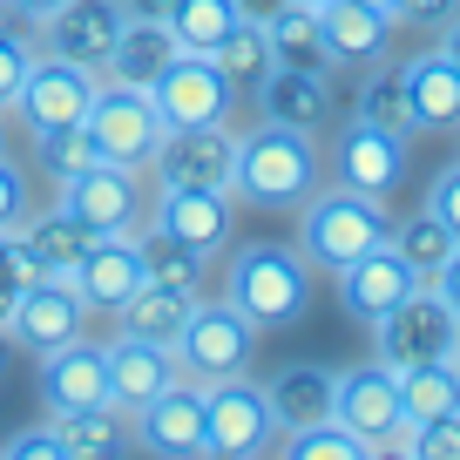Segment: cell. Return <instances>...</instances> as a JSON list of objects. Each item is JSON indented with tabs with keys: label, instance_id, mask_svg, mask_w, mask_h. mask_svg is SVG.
Wrapping results in <instances>:
<instances>
[{
	"label": "cell",
	"instance_id": "1",
	"mask_svg": "<svg viewBox=\"0 0 460 460\" xmlns=\"http://www.w3.org/2000/svg\"><path fill=\"white\" fill-rule=\"evenodd\" d=\"M318 190V143L312 129H285V122H264V129L237 136V163H230V197L258 203V210H291Z\"/></svg>",
	"mask_w": 460,
	"mask_h": 460
},
{
	"label": "cell",
	"instance_id": "2",
	"mask_svg": "<svg viewBox=\"0 0 460 460\" xmlns=\"http://www.w3.org/2000/svg\"><path fill=\"white\" fill-rule=\"evenodd\" d=\"M224 298L258 332L291 325V318L312 305V264H305V251H291V244H244L230 258V271H224Z\"/></svg>",
	"mask_w": 460,
	"mask_h": 460
},
{
	"label": "cell",
	"instance_id": "3",
	"mask_svg": "<svg viewBox=\"0 0 460 460\" xmlns=\"http://www.w3.org/2000/svg\"><path fill=\"white\" fill-rule=\"evenodd\" d=\"M393 237V217L386 197H366V190H312L305 197V230H298V251L325 271H345L352 258H366L373 244Z\"/></svg>",
	"mask_w": 460,
	"mask_h": 460
},
{
	"label": "cell",
	"instance_id": "4",
	"mask_svg": "<svg viewBox=\"0 0 460 460\" xmlns=\"http://www.w3.org/2000/svg\"><path fill=\"white\" fill-rule=\"evenodd\" d=\"M203 440L210 454L224 460H258L278 447V413L264 400L258 379L244 373H224V379H203Z\"/></svg>",
	"mask_w": 460,
	"mask_h": 460
},
{
	"label": "cell",
	"instance_id": "5",
	"mask_svg": "<svg viewBox=\"0 0 460 460\" xmlns=\"http://www.w3.org/2000/svg\"><path fill=\"white\" fill-rule=\"evenodd\" d=\"M373 339H379V366H393V373L427 366V359H454L460 312H454L433 285H413L386 318H373Z\"/></svg>",
	"mask_w": 460,
	"mask_h": 460
},
{
	"label": "cell",
	"instance_id": "6",
	"mask_svg": "<svg viewBox=\"0 0 460 460\" xmlns=\"http://www.w3.org/2000/svg\"><path fill=\"white\" fill-rule=\"evenodd\" d=\"M102 75L95 68H75L61 55H34L28 75H21V95H14V115L28 136H48V129H68V122H88V102H95Z\"/></svg>",
	"mask_w": 460,
	"mask_h": 460
},
{
	"label": "cell",
	"instance_id": "7",
	"mask_svg": "<svg viewBox=\"0 0 460 460\" xmlns=\"http://www.w3.org/2000/svg\"><path fill=\"white\" fill-rule=\"evenodd\" d=\"M251 345H258V325H251L230 298H217V305L197 298L183 339H176V366H183V379H197V386H203V379L244 373V366H251Z\"/></svg>",
	"mask_w": 460,
	"mask_h": 460
},
{
	"label": "cell",
	"instance_id": "8",
	"mask_svg": "<svg viewBox=\"0 0 460 460\" xmlns=\"http://www.w3.org/2000/svg\"><path fill=\"white\" fill-rule=\"evenodd\" d=\"M88 129H95L102 156L122 163V170H149L163 143V115L149 102V88H129V82H102L95 102H88Z\"/></svg>",
	"mask_w": 460,
	"mask_h": 460
},
{
	"label": "cell",
	"instance_id": "9",
	"mask_svg": "<svg viewBox=\"0 0 460 460\" xmlns=\"http://www.w3.org/2000/svg\"><path fill=\"white\" fill-rule=\"evenodd\" d=\"M61 210L88 230V237H129L143 224V170L122 163H95L82 176H61Z\"/></svg>",
	"mask_w": 460,
	"mask_h": 460
},
{
	"label": "cell",
	"instance_id": "10",
	"mask_svg": "<svg viewBox=\"0 0 460 460\" xmlns=\"http://www.w3.org/2000/svg\"><path fill=\"white\" fill-rule=\"evenodd\" d=\"M332 420L352 427L359 440H373V454H393V440L406 433L400 413V373L393 366H352L332 379Z\"/></svg>",
	"mask_w": 460,
	"mask_h": 460
},
{
	"label": "cell",
	"instance_id": "11",
	"mask_svg": "<svg viewBox=\"0 0 460 460\" xmlns=\"http://www.w3.org/2000/svg\"><path fill=\"white\" fill-rule=\"evenodd\" d=\"M149 102H156L163 129H197V122H230L237 88L224 82V68H217L210 55H183V48H176V61L156 75Z\"/></svg>",
	"mask_w": 460,
	"mask_h": 460
},
{
	"label": "cell",
	"instance_id": "12",
	"mask_svg": "<svg viewBox=\"0 0 460 460\" xmlns=\"http://www.w3.org/2000/svg\"><path fill=\"white\" fill-rule=\"evenodd\" d=\"M82 332H88V305H82V291H75L61 271H48V278H34V285H21L14 325H7V339H14V345H28L34 359H41V352H55V345L82 339Z\"/></svg>",
	"mask_w": 460,
	"mask_h": 460
},
{
	"label": "cell",
	"instance_id": "13",
	"mask_svg": "<svg viewBox=\"0 0 460 460\" xmlns=\"http://www.w3.org/2000/svg\"><path fill=\"white\" fill-rule=\"evenodd\" d=\"M156 224L170 230L176 244H190L203 264L230 244V230H237V197L217 183H170L156 197Z\"/></svg>",
	"mask_w": 460,
	"mask_h": 460
},
{
	"label": "cell",
	"instance_id": "14",
	"mask_svg": "<svg viewBox=\"0 0 460 460\" xmlns=\"http://www.w3.org/2000/svg\"><path fill=\"white\" fill-rule=\"evenodd\" d=\"M122 21H129V7L122 0H61L55 14L41 21V48L61 61H75V68H109V48L115 34H122Z\"/></svg>",
	"mask_w": 460,
	"mask_h": 460
},
{
	"label": "cell",
	"instance_id": "15",
	"mask_svg": "<svg viewBox=\"0 0 460 460\" xmlns=\"http://www.w3.org/2000/svg\"><path fill=\"white\" fill-rule=\"evenodd\" d=\"M230 163H237L230 122H197V129H163L149 170L163 176V190L170 183H217V190H230Z\"/></svg>",
	"mask_w": 460,
	"mask_h": 460
},
{
	"label": "cell",
	"instance_id": "16",
	"mask_svg": "<svg viewBox=\"0 0 460 460\" xmlns=\"http://www.w3.org/2000/svg\"><path fill=\"white\" fill-rule=\"evenodd\" d=\"M136 447H149V454H163V460H203L210 454V440H203V386L197 379L163 386L156 400L136 413Z\"/></svg>",
	"mask_w": 460,
	"mask_h": 460
},
{
	"label": "cell",
	"instance_id": "17",
	"mask_svg": "<svg viewBox=\"0 0 460 460\" xmlns=\"http://www.w3.org/2000/svg\"><path fill=\"white\" fill-rule=\"evenodd\" d=\"M41 406H48V420L109 406V359H102V345H88V332L41 352Z\"/></svg>",
	"mask_w": 460,
	"mask_h": 460
},
{
	"label": "cell",
	"instance_id": "18",
	"mask_svg": "<svg viewBox=\"0 0 460 460\" xmlns=\"http://www.w3.org/2000/svg\"><path fill=\"white\" fill-rule=\"evenodd\" d=\"M102 359H109V406L129 413V420L143 413L163 386L183 379V366H176L170 345H149V339H136V332H122L115 345H102Z\"/></svg>",
	"mask_w": 460,
	"mask_h": 460
},
{
	"label": "cell",
	"instance_id": "19",
	"mask_svg": "<svg viewBox=\"0 0 460 460\" xmlns=\"http://www.w3.org/2000/svg\"><path fill=\"white\" fill-rule=\"evenodd\" d=\"M406 176V136L379 129V122H345L339 136V183L345 190H366V197H386L393 183Z\"/></svg>",
	"mask_w": 460,
	"mask_h": 460
},
{
	"label": "cell",
	"instance_id": "20",
	"mask_svg": "<svg viewBox=\"0 0 460 460\" xmlns=\"http://www.w3.org/2000/svg\"><path fill=\"white\" fill-rule=\"evenodd\" d=\"M413 285H420V271H413V264H406L393 244H373L366 258H352V264L339 271V298H345V312L366 318V325H373V318H386Z\"/></svg>",
	"mask_w": 460,
	"mask_h": 460
},
{
	"label": "cell",
	"instance_id": "21",
	"mask_svg": "<svg viewBox=\"0 0 460 460\" xmlns=\"http://www.w3.org/2000/svg\"><path fill=\"white\" fill-rule=\"evenodd\" d=\"M68 285L82 291L88 312H122V305H129V291L143 285V258H136L129 237H88V251L75 258Z\"/></svg>",
	"mask_w": 460,
	"mask_h": 460
},
{
	"label": "cell",
	"instance_id": "22",
	"mask_svg": "<svg viewBox=\"0 0 460 460\" xmlns=\"http://www.w3.org/2000/svg\"><path fill=\"white\" fill-rule=\"evenodd\" d=\"M406 102H413V129H460V61L447 48L406 61Z\"/></svg>",
	"mask_w": 460,
	"mask_h": 460
},
{
	"label": "cell",
	"instance_id": "23",
	"mask_svg": "<svg viewBox=\"0 0 460 460\" xmlns=\"http://www.w3.org/2000/svg\"><path fill=\"white\" fill-rule=\"evenodd\" d=\"M318 28H325L332 61H352V68H373L393 41V14L366 7V0H325L318 7Z\"/></svg>",
	"mask_w": 460,
	"mask_h": 460
},
{
	"label": "cell",
	"instance_id": "24",
	"mask_svg": "<svg viewBox=\"0 0 460 460\" xmlns=\"http://www.w3.org/2000/svg\"><path fill=\"white\" fill-rule=\"evenodd\" d=\"M176 61V41H170V28L163 21H149V14H129L122 21V34H115V48H109V82H129V88H156V75Z\"/></svg>",
	"mask_w": 460,
	"mask_h": 460
},
{
	"label": "cell",
	"instance_id": "25",
	"mask_svg": "<svg viewBox=\"0 0 460 460\" xmlns=\"http://www.w3.org/2000/svg\"><path fill=\"white\" fill-rule=\"evenodd\" d=\"M258 102H264V122H285V129H318L332 115V88L318 68H271L258 82Z\"/></svg>",
	"mask_w": 460,
	"mask_h": 460
},
{
	"label": "cell",
	"instance_id": "26",
	"mask_svg": "<svg viewBox=\"0 0 460 460\" xmlns=\"http://www.w3.org/2000/svg\"><path fill=\"white\" fill-rule=\"evenodd\" d=\"M190 312H197V291L143 278V285L129 291V305H122L115 318H122V332H136V339H149V345H170V352H176V339H183Z\"/></svg>",
	"mask_w": 460,
	"mask_h": 460
},
{
	"label": "cell",
	"instance_id": "27",
	"mask_svg": "<svg viewBox=\"0 0 460 460\" xmlns=\"http://www.w3.org/2000/svg\"><path fill=\"white\" fill-rule=\"evenodd\" d=\"M332 366H285V373L264 386V400H271L278 413V440L298 427H318V420H332Z\"/></svg>",
	"mask_w": 460,
	"mask_h": 460
},
{
	"label": "cell",
	"instance_id": "28",
	"mask_svg": "<svg viewBox=\"0 0 460 460\" xmlns=\"http://www.w3.org/2000/svg\"><path fill=\"white\" fill-rule=\"evenodd\" d=\"M264 28V41H271V55H278V68H318V75H332L339 61H332V48H325V28H318V7H305V0H285L271 21H258Z\"/></svg>",
	"mask_w": 460,
	"mask_h": 460
},
{
	"label": "cell",
	"instance_id": "29",
	"mask_svg": "<svg viewBox=\"0 0 460 460\" xmlns=\"http://www.w3.org/2000/svg\"><path fill=\"white\" fill-rule=\"evenodd\" d=\"M61 433V460H102V454H129L136 447V420L115 413V406H95V413H55Z\"/></svg>",
	"mask_w": 460,
	"mask_h": 460
},
{
	"label": "cell",
	"instance_id": "30",
	"mask_svg": "<svg viewBox=\"0 0 460 460\" xmlns=\"http://www.w3.org/2000/svg\"><path fill=\"white\" fill-rule=\"evenodd\" d=\"M400 413H406V427L440 420V413H460V366L454 359L406 366V373H400Z\"/></svg>",
	"mask_w": 460,
	"mask_h": 460
},
{
	"label": "cell",
	"instance_id": "31",
	"mask_svg": "<svg viewBox=\"0 0 460 460\" xmlns=\"http://www.w3.org/2000/svg\"><path fill=\"white\" fill-rule=\"evenodd\" d=\"M237 21H244V14H237V0H170L163 28H170V41L183 48V55H210Z\"/></svg>",
	"mask_w": 460,
	"mask_h": 460
},
{
	"label": "cell",
	"instance_id": "32",
	"mask_svg": "<svg viewBox=\"0 0 460 460\" xmlns=\"http://www.w3.org/2000/svg\"><path fill=\"white\" fill-rule=\"evenodd\" d=\"M129 244H136V258H143V278H156V285H183V291H197V271H203V258H197L190 244H176V237L156 224V217L129 230Z\"/></svg>",
	"mask_w": 460,
	"mask_h": 460
},
{
	"label": "cell",
	"instance_id": "33",
	"mask_svg": "<svg viewBox=\"0 0 460 460\" xmlns=\"http://www.w3.org/2000/svg\"><path fill=\"white\" fill-rule=\"evenodd\" d=\"M21 244H28V258L41 264V271H61V278H68V271H75V258L88 251V230H82V224H75V217L55 203L48 217L21 224Z\"/></svg>",
	"mask_w": 460,
	"mask_h": 460
},
{
	"label": "cell",
	"instance_id": "34",
	"mask_svg": "<svg viewBox=\"0 0 460 460\" xmlns=\"http://www.w3.org/2000/svg\"><path fill=\"white\" fill-rule=\"evenodd\" d=\"M210 61L224 68V82H230V88H258L264 75L278 68V55H271V41H264L258 21H237V28H230L224 41L210 48Z\"/></svg>",
	"mask_w": 460,
	"mask_h": 460
},
{
	"label": "cell",
	"instance_id": "35",
	"mask_svg": "<svg viewBox=\"0 0 460 460\" xmlns=\"http://www.w3.org/2000/svg\"><path fill=\"white\" fill-rule=\"evenodd\" d=\"M386 244L400 251V258H406V264L420 271V285H427V278H433V271L447 264V251H454L460 237H454V230H447V224H440L433 210H413L406 224H393V237H386Z\"/></svg>",
	"mask_w": 460,
	"mask_h": 460
},
{
	"label": "cell",
	"instance_id": "36",
	"mask_svg": "<svg viewBox=\"0 0 460 460\" xmlns=\"http://www.w3.org/2000/svg\"><path fill=\"white\" fill-rule=\"evenodd\" d=\"M359 122H379L393 136H413V102H406V75L400 68H373L359 88Z\"/></svg>",
	"mask_w": 460,
	"mask_h": 460
},
{
	"label": "cell",
	"instance_id": "37",
	"mask_svg": "<svg viewBox=\"0 0 460 460\" xmlns=\"http://www.w3.org/2000/svg\"><path fill=\"white\" fill-rule=\"evenodd\" d=\"M34 149H41V170L55 176V183H61V176H82V170H95V163H109L88 122H68V129H48V136H34Z\"/></svg>",
	"mask_w": 460,
	"mask_h": 460
},
{
	"label": "cell",
	"instance_id": "38",
	"mask_svg": "<svg viewBox=\"0 0 460 460\" xmlns=\"http://www.w3.org/2000/svg\"><path fill=\"white\" fill-rule=\"evenodd\" d=\"M285 454H291V460H379L373 440H359V433L339 427V420H318V427L285 433Z\"/></svg>",
	"mask_w": 460,
	"mask_h": 460
},
{
	"label": "cell",
	"instance_id": "39",
	"mask_svg": "<svg viewBox=\"0 0 460 460\" xmlns=\"http://www.w3.org/2000/svg\"><path fill=\"white\" fill-rule=\"evenodd\" d=\"M41 55V48H21V41H0V115L14 109L21 95V75H28V61Z\"/></svg>",
	"mask_w": 460,
	"mask_h": 460
},
{
	"label": "cell",
	"instance_id": "40",
	"mask_svg": "<svg viewBox=\"0 0 460 460\" xmlns=\"http://www.w3.org/2000/svg\"><path fill=\"white\" fill-rule=\"evenodd\" d=\"M28 224V183L7 156H0V230H21Z\"/></svg>",
	"mask_w": 460,
	"mask_h": 460
},
{
	"label": "cell",
	"instance_id": "41",
	"mask_svg": "<svg viewBox=\"0 0 460 460\" xmlns=\"http://www.w3.org/2000/svg\"><path fill=\"white\" fill-rule=\"evenodd\" d=\"M427 210H433V217H440V224L460 237V163L433 176V190H427Z\"/></svg>",
	"mask_w": 460,
	"mask_h": 460
},
{
	"label": "cell",
	"instance_id": "42",
	"mask_svg": "<svg viewBox=\"0 0 460 460\" xmlns=\"http://www.w3.org/2000/svg\"><path fill=\"white\" fill-rule=\"evenodd\" d=\"M7 460H61V433H55V420L48 427H34V433H14V440L0 447Z\"/></svg>",
	"mask_w": 460,
	"mask_h": 460
},
{
	"label": "cell",
	"instance_id": "43",
	"mask_svg": "<svg viewBox=\"0 0 460 460\" xmlns=\"http://www.w3.org/2000/svg\"><path fill=\"white\" fill-rule=\"evenodd\" d=\"M0 41H21V48H41V21L21 7V0H0Z\"/></svg>",
	"mask_w": 460,
	"mask_h": 460
},
{
	"label": "cell",
	"instance_id": "44",
	"mask_svg": "<svg viewBox=\"0 0 460 460\" xmlns=\"http://www.w3.org/2000/svg\"><path fill=\"white\" fill-rule=\"evenodd\" d=\"M460 14V0H400V21H427V28H440V21Z\"/></svg>",
	"mask_w": 460,
	"mask_h": 460
},
{
	"label": "cell",
	"instance_id": "45",
	"mask_svg": "<svg viewBox=\"0 0 460 460\" xmlns=\"http://www.w3.org/2000/svg\"><path fill=\"white\" fill-rule=\"evenodd\" d=\"M427 285H433V291H440V298H447V305H454V312H460V244L447 251V264H440V271L427 278Z\"/></svg>",
	"mask_w": 460,
	"mask_h": 460
},
{
	"label": "cell",
	"instance_id": "46",
	"mask_svg": "<svg viewBox=\"0 0 460 460\" xmlns=\"http://www.w3.org/2000/svg\"><path fill=\"white\" fill-rule=\"evenodd\" d=\"M14 298H21V285L0 278V339H7V325H14Z\"/></svg>",
	"mask_w": 460,
	"mask_h": 460
},
{
	"label": "cell",
	"instance_id": "47",
	"mask_svg": "<svg viewBox=\"0 0 460 460\" xmlns=\"http://www.w3.org/2000/svg\"><path fill=\"white\" fill-rule=\"evenodd\" d=\"M278 7H285V0H237V14H244V21H271Z\"/></svg>",
	"mask_w": 460,
	"mask_h": 460
},
{
	"label": "cell",
	"instance_id": "48",
	"mask_svg": "<svg viewBox=\"0 0 460 460\" xmlns=\"http://www.w3.org/2000/svg\"><path fill=\"white\" fill-rule=\"evenodd\" d=\"M122 7H129V14H149V21L170 14V0H122Z\"/></svg>",
	"mask_w": 460,
	"mask_h": 460
},
{
	"label": "cell",
	"instance_id": "49",
	"mask_svg": "<svg viewBox=\"0 0 460 460\" xmlns=\"http://www.w3.org/2000/svg\"><path fill=\"white\" fill-rule=\"evenodd\" d=\"M440 48H447V55H454V61H460V14H454V21H447V41H440Z\"/></svg>",
	"mask_w": 460,
	"mask_h": 460
},
{
	"label": "cell",
	"instance_id": "50",
	"mask_svg": "<svg viewBox=\"0 0 460 460\" xmlns=\"http://www.w3.org/2000/svg\"><path fill=\"white\" fill-rule=\"evenodd\" d=\"M21 7H28L34 21H48V14H55V7H61V0H21Z\"/></svg>",
	"mask_w": 460,
	"mask_h": 460
},
{
	"label": "cell",
	"instance_id": "51",
	"mask_svg": "<svg viewBox=\"0 0 460 460\" xmlns=\"http://www.w3.org/2000/svg\"><path fill=\"white\" fill-rule=\"evenodd\" d=\"M366 7H379V14H393V21H400V0H366Z\"/></svg>",
	"mask_w": 460,
	"mask_h": 460
},
{
	"label": "cell",
	"instance_id": "52",
	"mask_svg": "<svg viewBox=\"0 0 460 460\" xmlns=\"http://www.w3.org/2000/svg\"><path fill=\"white\" fill-rule=\"evenodd\" d=\"M305 7H325V0H305Z\"/></svg>",
	"mask_w": 460,
	"mask_h": 460
},
{
	"label": "cell",
	"instance_id": "53",
	"mask_svg": "<svg viewBox=\"0 0 460 460\" xmlns=\"http://www.w3.org/2000/svg\"><path fill=\"white\" fill-rule=\"evenodd\" d=\"M454 366H460V345H454Z\"/></svg>",
	"mask_w": 460,
	"mask_h": 460
},
{
	"label": "cell",
	"instance_id": "54",
	"mask_svg": "<svg viewBox=\"0 0 460 460\" xmlns=\"http://www.w3.org/2000/svg\"><path fill=\"white\" fill-rule=\"evenodd\" d=\"M0 156H7V143H0Z\"/></svg>",
	"mask_w": 460,
	"mask_h": 460
},
{
	"label": "cell",
	"instance_id": "55",
	"mask_svg": "<svg viewBox=\"0 0 460 460\" xmlns=\"http://www.w3.org/2000/svg\"><path fill=\"white\" fill-rule=\"evenodd\" d=\"M0 352H7V339H0Z\"/></svg>",
	"mask_w": 460,
	"mask_h": 460
}]
</instances>
